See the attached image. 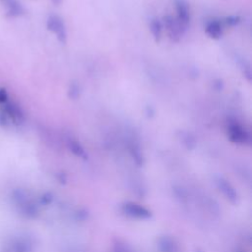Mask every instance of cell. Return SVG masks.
I'll use <instances>...</instances> for the list:
<instances>
[{"label":"cell","instance_id":"1","mask_svg":"<svg viewBox=\"0 0 252 252\" xmlns=\"http://www.w3.org/2000/svg\"><path fill=\"white\" fill-rule=\"evenodd\" d=\"M2 111L8 116L12 125H21L26 120V115L23 109L15 102L5 103Z\"/></svg>","mask_w":252,"mask_h":252},{"label":"cell","instance_id":"5","mask_svg":"<svg viewBox=\"0 0 252 252\" xmlns=\"http://www.w3.org/2000/svg\"><path fill=\"white\" fill-rule=\"evenodd\" d=\"M230 134H231V139L234 142H236V143H244L247 139L246 133L244 132V130L240 127V126L236 123L231 124Z\"/></svg>","mask_w":252,"mask_h":252},{"label":"cell","instance_id":"11","mask_svg":"<svg viewBox=\"0 0 252 252\" xmlns=\"http://www.w3.org/2000/svg\"><path fill=\"white\" fill-rule=\"evenodd\" d=\"M8 102V92L5 88H0V104Z\"/></svg>","mask_w":252,"mask_h":252},{"label":"cell","instance_id":"9","mask_svg":"<svg viewBox=\"0 0 252 252\" xmlns=\"http://www.w3.org/2000/svg\"><path fill=\"white\" fill-rule=\"evenodd\" d=\"M10 126H12V123L8 116L3 111H0V127L8 129Z\"/></svg>","mask_w":252,"mask_h":252},{"label":"cell","instance_id":"4","mask_svg":"<svg viewBox=\"0 0 252 252\" xmlns=\"http://www.w3.org/2000/svg\"><path fill=\"white\" fill-rule=\"evenodd\" d=\"M124 212H126L127 214L137 217V218H148L150 217V213L149 211H147L145 208L138 206L137 204H133V203H127L123 206Z\"/></svg>","mask_w":252,"mask_h":252},{"label":"cell","instance_id":"8","mask_svg":"<svg viewBox=\"0 0 252 252\" xmlns=\"http://www.w3.org/2000/svg\"><path fill=\"white\" fill-rule=\"evenodd\" d=\"M151 31L156 40H159L161 37V25L158 21H153L151 24Z\"/></svg>","mask_w":252,"mask_h":252},{"label":"cell","instance_id":"12","mask_svg":"<svg viewBox=\"0 0 252 252\" xmlns=\"http://www.w3.org/2000/svg\"><path fill=\"white\" fill-rule=\"evenodd\" d=\"M71 149L72 151L78 155V156H83L84 155V150L80 147V145L76 142H71Z\"/></svg>","mask_w":252,"mask_h":252},{"label":"cell","instance_id":"7","mask_svg":"<svg viewBox=\"0 0 252 252\" xmlns=\"http://www.w3.org/2000/svg\"><path fill=\"white\" fill-rule=\"evenodd\" d=\"M220 184H222V185H220V188H222V190L227 194V196L232 200H236V192H235L234 189L224 180H220Z\"/></svg>","mask_w":252,"mask_h":252},{"label":"cell","instance_id":"13","mask_svg":"<svg viewBox=\"0 0 252 252\" xmlns=\"http://www.w3.org/2000/svg\"><path fill=\"white\" fill-rule=\"evenodd\" d=\"M53 1H54L55 3H57V2H59V1H60V0H53Z\"/></svg>","mask_w":252,"mask_h":252},{"label":"cell","instance_id":"10","mask_svg":"<svg viewBox=\"0 0 252 252\" xmlns=\"http://www.w3.org/2000/svg\"><path fill=\"white\" fill-rule=\"evenodd\" d=\"M177 9H178V14H179L180 19H181L183 22H185V23L188 22L189 15H188V12H187V7H186L183 3H178Z\"/></svg>","mask_w":252,"mask_h":252},{"label":"cell","instance_id":"6","mask_svg":"<svg viewBox=\"0 0 252 252\" xmlns=\"http://www.w3.org/2000/svg\"><path fill=\"white\" fill-rule=\"evenodd\" d=\"M207 33L212 38H216V39L219 38L220 35H222V29H220V23L217 21L211 22L207 27Z\"/></svg>","mask_w":252,"mask_h":252},{"label":"cell","instance_id":"2","mask_svg":"<svg viewBox=\"0 0 252 252\" xmlns=\"http://www.w3.org/2000/svg\"><path fill=\"white\" fill-rule=\"evenodd\" d=\"M47 25L48 30L53 32V33L56 35V37L58 38V40L60 42L65 43V41H66V32H65L64 24L62 23L61 19H59L55 15H51V16L48 17Z\"/></svg>","mask_w":252,"mask_h":252},{"label":"cell","instance_id":"3","mask_svg":"<svg viewBox=\"0 0 252 252\" xmlns=\"http://www.w3.org/2000/svg\"><path fill=\"white\" fill-rule=\"evenodd\" d=\"M0 3L5 7L7 18L15 19L24 14V7L19 0H0Z\"/></svg>","mask_w":252,"mask_h":252}]
</instances>
